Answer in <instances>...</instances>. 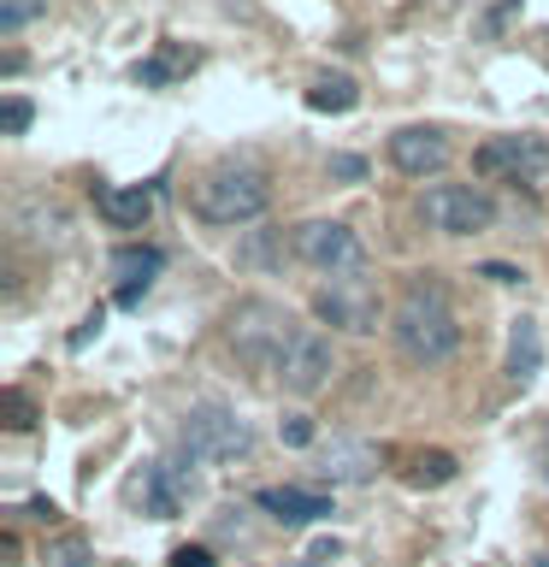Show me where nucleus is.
I'll return each mask as SVG.
<instances>
[{"instance_id": "26", "label": "nucleus", "mask_w": 549, "mask_h": 567, "mask_svg": "<svg viewBox=\"0 0 549 567\" xmlns=\"http://www.w3.org/2000/svg\"><path fill=\"white\" fill-rule=\"evenodd\" d=\"M48 567H89V544L83 538H60L48 549Z\"/></svg>"}, {"instance_id": "5", "label": "nucleus", "mask_w": 549, "mask_h": 567, "mask_svg": "<svg viewBox=\"0 0 549 567\" xmlns=\"http://www.w3.org/2000/svg\"><path fill=\"white\" fill-rule=\"evenodd\" d=\"M478 166L526 195H549V142L543 136H490L478 148Z\"/></svg>"}, {"instance_id": "4", "label": "nucleus", "mask_w": 549, "mask_h": 567, "mask_svg": "<svg viewBox=\"0 0 549 567\" xmlns=\"http://www.w3.org/2000/svg\"><path fill=\"white\" fill-rule=\"evenodd\" d=\"M290 248H296V260H308L313 272H331V278H354L366 260L361 237H354L343 219H301Z\"/></svg>"}, {"instance_id": "2", "label": "nucleus", "mask_w": 549, "mask_h": 567, "mask_svg": "<svg viewBox=\"0 0 549 567\" xmlns=\"http://www.w3.org/2000/svg\"><path fill=\"white\" fill-rule=\"evenodd\" d=\"M266 207H272V184L255 159H219L195 184V213L207 225H255Z\"/></svg>"}, {"instance_id": "30", "label": "nucleus", "mask_w": 549, "mask_h": 567, "mask_svg": "<svg viewBox=\"0 0 549 567\" xmlns=\"http://www.w3.org/2000/svg\"><path fill=\"white\" fill-rule=\"evenodd\" d=\"M485 278H496V284H520V272H514V266H503V260H490Z\"/></svg>"}, {"instance_id": "7", "label": "nucleus", "mask_w": 549, "mask_h": 567, "mask_svg": "<svg viewBox=\"0 0 549 567\" xmlns=\"http://www.w3.org/2000/svg\"><path fill=\"white\" fill-rule=\"evenodd\" d=\"M184 450L195 461H242L255 450V432H248L242 414H230V408L207 402V408H189L184 420Z\"/></svg>"}, {"instance_id": "15", "label": "nucleus", "mask_w": 549, "mask_h": 567, "mask_svg": "<svg viewBox=\"0 0 549 567\" xmlns=\"http://www.w3.org/2000/svg\"><path fill=\"white\" fill-rule=\"evenodd\" d=\"M538 367H543V331H538V319H514L508 326V361L503 372L514 384H531L538 379Z\"/></svg>"}, {"instance_id": "27", "label": "nucleus", "mask_w": 549, "mask_h": 567, "mask_svg": "<svg viewBox=\"0 0 549 567\" xmlns=\"http://www.w3.org/2000/svg\"><path fill=\"white\" fill-rule=\"evenodd\" d=\"M331 177H343V184H361V177H366V159H361V154H336V159H331Z\"/></svg>"}, {"instance_id": "13", "label": "nucleus", "mask_w": 549, "mask_h": 567, "mask_svg": "<svg viewBox=\"0 0 549 567\" xmlns=\"http://www.w3.org/2000/svg\"><path fill=\"white\" fill-rule=\"evenodd\" d=\"M255 503L272 514V520H283V526H313V520H325V514H331V496L308 491V485H266Z\"/></svg>"}, {"instance_id": "16", "label": "nucleus", "mask_w": 549, "mask_h": 567, "mask_svg": "<svg viewBox=\"0 0 549 567\" xmlns=\"http://www.w3.org/2000/svg\"><path fill=\"white\" fill-rule=\"evenodd\" d=\"M101 219L118 225V230H136L154 219V184H131V189H113L101 202Z\"/></svg>"}, {"instance_id": "11", "label": "nucleus", "mask_w": 549, "mask_h": 567, "mask_svg": "<svg viewBox=\"0 0 549 567\" xmlns=\"http://www.w3.org/2000/svg\"><path fill=\"white\" fill-rule=\"evenodd\" d=\"M331 367H336V343H331V337L325 331H296V343L283 349L278 379H283V390H296V396H313V390L331 379Z\"/></svg>"}, {"instance_id": "6", "label": "nucleus", "mask_w": 549, "mask_h": 567, "mask_svg": "<svg viewBox=\"0 0 549 567\" xmlns=\"http://www.w3.org/2000/svg\"><path fill=\"white\" fill-rule=\"evenodd\" d=\"M195 485H201V478H195V455L189 450L159 455V461H148V467L136 473V508L154 514V520H172V514L189 508Z\"/></svg>"}, {"instance_id": "31", "label": "nucleus", "mask_w": 549, "mask_h": 567, "mask_svg": "<svg viewBox=\"0 0 549 567\" xmlns=\"http://www.w3.org/2000/svg\"><path fill=\"white\" fill-rule=\"evenodd\" d=\"M531 567H549V556H543V561H531Z\"/></svg>"}, {"instance_id": "9", "label": "nucleus", "mask_w": 549, "mask_h": 567, "mask_svg": "<svg viewBox=\"0 0 549 567\" xmlns=\"http://www.w3.org/2000/svg\"><path fill=\"white\" fill-rule=\"evenodd\" d=\"M313 313L331 331H372L379 326V290L366 278H331L313 290Z\"/></svg>"}, {"instance_id": "20", "label": "nucleus", "mask_w": 549, "mask_h": 567, "mask_svg": "<svg viewBox=\"0 0 549 567\" xmlns=\"http://www.w3.org/2000/svg\"><path fill=\"white\" fill-rule=\"evenodd\" d=\"M189 65H195V53L177 48V42H166V48H154V60L136 65V83H172V78H184Z\"/></svg>"}, {"instance_id": "8", "label": "nucleus", "mask_w": 549, "mask_h": 567, "mask_svg": "<svg viewBox=\"0 0 549 567\" xmlns=\"http://www.w3.org/2000/svg\"><path fill=\"white\" fill-rule=\"evenodd\" d=\"M419 213L437 230H449V237H473V230H485L496 219V202L473 184H437V189L419 195Z\"/></svg>"}, {"instance_id": "22", "label": "nucleus", "mask_w": 549, "mask_h": 567, "mask_svg": "<svg viewBox=\"0 0 549 567\" xmlns=\"http://www.w3.org/2000/svg\"><path fill=\"white\" fill-rule=\"evenodd\" d=\"M35 12H48V0H0V35H18Z\"/></svg>"}, {"instance_id": "21", "label": "nucleus", "mask_w": 549, "mask_h": 567, "mask_svg": "<svg viewBox=\"0 0 549 567\" xmlns=\"http://www.w3.org/2000/svg\"><path fill=\"white\" fill-rule=\"evenodd\" d=\"M407 478H414L419 491L449 485V478H455V455H449V450H419L414 461H407Z\"/></svg>"}, {"instance_id": "19", "label": "nucleus", "mask_w": 549, "mask_h": 567, "mask_svg": "<svg viewBox=\"0 0 549 567\" xmlns=\"http://www.w3.org/2000/svg\"><path fill=\"white\" fill-rule=\"evenodd\" d=\"M354 101H361V89H354L349 71H331V78H319V83L308 89V106H313V113H349Z\"/></svg>"}, {"instance_id": "32", "label": "nucleus", "mask_w": 549, "mask_h": 567, "mask_svg": "<svg viewBox=\"0 0 549 567\" xmlns=\"http://www.w3.org/2000/svg\"><path fill=\"white\" fill-rule=\"evenodd\" d=\"M543 473H549V450H543Z\"/></svg>"}, {"instance_id": "18", "label": "nucleus", "mask_w": 549, "mask_h": 567, "mask_svg": "<svg viewBox=\"0 0 549 567\" xmlns=\"http://www.w3.org/2000/svg\"><path fill=\"white\" fill-rule=\"evenodd\" d=\"M12 225L24 230V237H30L35 248H48V243H65V230H71L60 207H48V213H42V207H30V202H18V213H12Z\"/></svg>"}, {"instance_id": "12", "label": "nucleus", "mask_w": 549, "mask_h": 567, "mask_svg": "<svg viewBox=\"0 0 549 567\" xmlns=\"http://www.w3.org/2000/svg\"><path fill=\"white\" fill-rule=\"evenodd\" d=\"M319 478H331V485H366L372 473H379V450H372L366 437H331L325 450L313 455Z\"/></svg>"}, {"instance_id": "25", "label": "nucleus", "mask_w": 549, "mask_h": 567, "mask_svg": "<svg viewBox=\"0 0 549 567\" xmlns=\"http://www.w3.org/2000/svg\"><path fill=\"white\" fill-rule=\"evenodd\" d=\"M278 437H283V450H313V437H319V432H313V420H308V414H290V420L278 425Z\"/></svg>"}, {"instance_id": "28", "label": "nucleus", "mask_w": 549, "mask_h": 567, "mask_svg": "<svg viewBox=\"0 0 549 567\" xmlns=\"http://www.w3.org/2000/svg\"><path fill=\"white\" fill-rule=\"evenodd\" d=\"M172 567H213V549L184 544V549H172Z\"/></svg>"}, {"instance_id": "23", "label": "nucleus", "mask_w": 549, "mask_h": 567, "mask_svg": "<svg viewBox=\"0 0 549 567\" xmlns=\"http://www.w3.org/2000/svg\"><path fill=\"white\" fill-rule=\"evenodd\" d=\"M0 420H7L12 432H30V425H35V402L24 396V390H7V396H0Z\"/></svg>"}, {"instance_id": "17", "label": "nucleus", "mask_w": 549, "mask_h": 567, "mask_svg": "<svg viewBox=\"0 0 549 567\" xmlns=\"http://www.w3.org/2000/svg\"><path fill=\"white\" fill-rule=\"evenodd\" d=\"M237 266L242 272H278L283 266V230H248L237 243Z\"/></svg>"}, {"instance_id": "3", "label": "nucleus", "mask_w": 549, "mask_h": 567, "mask_svg": "<svg viewBox=\"0 0 549 567\" xmlns=\"http://www.w3.org/2000/svg\"><path fill=\"white\" fill-rule=\"evenodd\" d=\"M230 354H237L242 367H283V349L296 343V326L290 313L272 308V301H248V308L230 313Z\"/></svg>"}, {"instance_id": "1", "label": "nucleus", "mask_w": 549, "mask_h": 567, "mask_svg": "<svg viewBox=\"0 0 549 567\" xmlns=\"http://www.w3.org/2000/svg\"><path fill=\"white\" fill-rule=\"evenodd\" d=\"M390 343H396L402 361L414 367H443L460 354V319L449 308V296L437 284H414L402 290L396 313H390Z\"/></svg>"}, {"instance_id": "14", "label": "nucleus", "mask_w": 549, "mask_h": 567, "mask_svg": "<svg viewBox=\"0 0 549 567\" xmlns=\"http://www.w3.org/2000/svg\"><path fill=\"white\" fill-rule=\"evenodd\" d=\"M159 266H166V255L148 248V243H142V248H118V255H113V296H118V308H136L142 290L159 278Z\"/></svg>"}, {"instance_id": "10", "label": "nucleus", "mask_w": 549, "mask_h": 567, "mask_svg": "<svg viewBox=\"0 0 549 567\" xmlns=\"http://www.w3.org/2000/svg\"><path fill=\"white\" fill-rule=\"evenodd\" d=\"M384 154H390V166H396L402 177H437L455 159L449 136H443L437 124H402V131H390Z\"/></svg>"}, {"instance_id": "29", "label": "nucleus", "mask_w": 549, "mask_h": 567, "mask_svg": "<svg viewBox=\"0 0 549 567\" xmlns=\"http://www.w3.org/2000/svg\"><path fill=\"white\" fill-rule=\"evenodd\" d=\"M95 331H101V313H89V319H83V326H77V331H71V349H89V337H95Z\"/></svg>"}, {"instance_id": "24", "label": "nucleus", "mask_w": 549, "mask_h": 567, "mask_svg": "<svg viewBox=\"0 0 549 567\" xmlns=\"http://www.w3.org/2000/svg\"><path fill=\"white\" fill-rule=\"evenodd\" d=\"M30 118H35V106H30L24 95H7V101H0V131H7V136H24Z\"/></svg>"}]
</instances>
